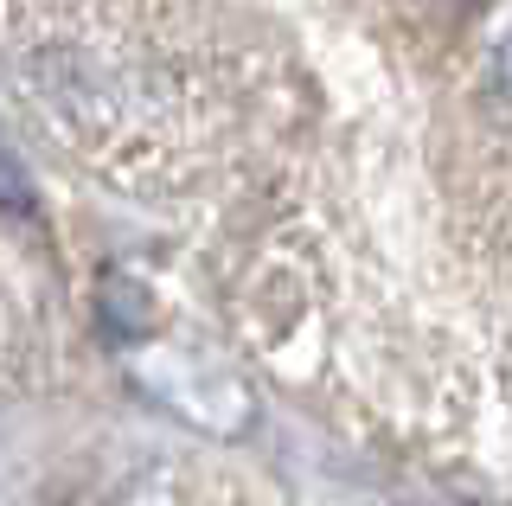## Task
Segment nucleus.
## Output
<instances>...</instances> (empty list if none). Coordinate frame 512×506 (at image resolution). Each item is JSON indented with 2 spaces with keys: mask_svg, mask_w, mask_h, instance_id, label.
Listing matches in <instances>:
<instances>
[{
  "mask_svg": "<svg viewBox=\"0 0 512 506\" xmlns=\"http://www.w3.org/2000/svg\"><path fill=\"white\" fill-rule=\"evenodd\" d=\"M0 205H7V212H32V180H26V167H20V154L7 148V141H0Z\"/></svg>",
  "mask_w": 512,
  "mask_h": 506,
  "instance_id": "1",
  "label": "nucleus"
}]
</instances>
